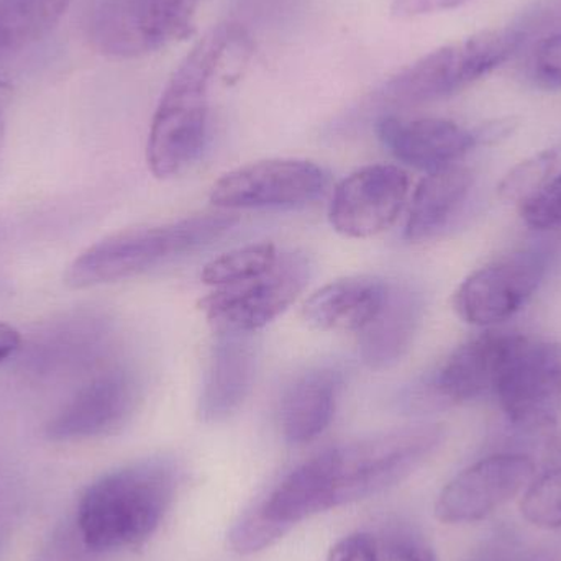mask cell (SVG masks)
<instances>
[{
    "mask_svg": "<svg viewBox=\"0 0 561 561\" xmlns=\"http://www.w3.org/2000/svg\"><path fill=\"white\" fill-rule=\"evenodd\" d=\"M253 55L249 33L219 25L204 35L171 76L158 102L147 144V163L158 180L180 176L203 153L216 78L237 79Z\"/></svg>",
    "mask_w": 561,
    "mask_h": 561,
    "instance_id": "1",
    "label": "cell"
},
{
    "mask_svg": "<svg viewBox=\"0 0 561 561\" xmlns=\"http://www.w3.org/2000/svg\"><path fill=\"white\" fill-rule=\"evenodd\" d=\"M181 471L173 460L151 458L99 478L79 501L76 526L94 553L140 546L153 536L173 504Z\"/></svg>",
    "mask_w": 561,
    "mask_h": 561,
    "instance_id": "2",
    "label": "cell"
},
{
    "mask_svg": "<svg viewBox=\"0 0 561 561\" xmlns=\"http://www.w3.org/2000/svg\"><path fill=\"white\" fill-rule=\"evenodd\" d=\"M444 437L437 425H415L330 448L312 458L325 511L375 496L414 473Z\"/></svg>",
    "mask_w": 561,
    "mask_h": 561,
    "instance_id": "3",
    "label": "cell"
},
{
    "mask_svg": "<svg viewBox=\"0 0 561 561\" xmlns=\"http://www.w3.org/2000/svg\"><path fill=\"white\" fill-rule=\"evenodd\" d=\"M237 222L230 214H201L163 226L122 230L82 252L66 273V286L88 289L145 275L222 239Z\"/></svg>",
    "mask_w": 561,
    "mask_h": 561,
    "instance_id": "4",
    "label": "cell"
},
{
    "mask_svg": "<svg viewBox=\"0 0 561 561\" xmlns=\"http://www.w3.org/2000/svg\"><path fill=\"white\" fill-rule=\"evenodd\" d=\"M523 42L519 30L493 28L442 46L394 76L382 88L381 101L405 107L451 98L496 71Z\"/></svg>",
    "mask_w": 561,
    "mask_h": 561,
    "instance_id": "5",
    "label": "cell"
},
{
    "mask_svg": "<svg viewBox=\"0 0 561 561\" xmlns=\"http://www.w3.org/2000/svg\"><path fill=\"white\" fill-rule=\"evenodd\" d=\"M494 396L516 427L560 431L561 343L517 335Z\"/></svg>",
    "mask_w": 561,
    "mask_h": 561,
    "instance_id": "6",
    "label": "cell"
},
{
    "mask_svg": "<svg viewBox=\"0 0 561 561\" xmlns=\"http://www.w3.org/2000/svg\"><path fill=\"white\" fill-rule=\"evenodd\" d=\"M312 266L302 252L279 253L278 262L265 275L220 287L201 299L216 332L255 333L278 319L309 283Z\"/></svg>",
    "mask_w": 561,
    "mask_h": 561,
    "instance_id": "7",
    "label": "cell"
},
{
    "mask_svg": "<svg viewBox=\"0 0 561 561\" xmlns=\"http://www.w3.org/2000/svg\"><path fill=\"white\" fill-rule=\"evenodd\" d=\"M199 0H111L99 9L92 38L105 55L138 58L190 38Z\"/></svg>",
    "mask_w": 561,
    "mask_h": 561,
    "instance_id": "8",
    "label": "cell"
},
{
    "mask_svg": "<svg viewBox=\"0 0 561 561\" xmlns=\"http://www.w3.org/2000/svg\"><path fill=\"white\" fill-rule=\"evenodd\" d=\"M327 181L325 171L312 161H256L219 178L210 203L226 210L293 209L317 199Z\"/></svg>",
    "mask_w": 561,
    "mask_h": 561,
    "instance_id": "9",
    "label": "cell"
},
{
    "mask_svg": "<svg viewBox=\"0 0 561 561\" xmlns=\"http://www.w3.org/2000/svg\"><path fill=\"white\" fill-rule=\"evenodd\" d=\"M543 276L546 260L540 253H511L460 284L454 296L455 312L470 325H500L526 306Z\"/></svg>",
    "mask_w": 561,
    "mask_h": 561,
    "instance_id": "10",
    "label": "cell"
},
{
    "mask_svg": "<svg viewBox=\"0 0 561 561\" xmlns=\"http://www.w3.org/2000/svg\"><path fill=\"white\" fill-rule=\"evenodd\" d=\"M536 465L526 455L501 454L465 468L438 494L435 517L444 524H473L486 519L527 490Z\"/></svg>",
    "mask_w": 561,
    "mask_h": 561,
    "instance_id": "11",
    "label": "cell"
},
{
    "mask_svg": "<svg viewBox=\"0 0 561 561\" xmlns=\"http://www.w3.org/2000/svg\"><path fill=\"white\" fill-rule=\"evenodd\" d=\"M409 196V176L394 164H371L336 186L329 217L346 239H371L394 226Z\"/></svg>",
    "mask_w": 561,
    "mask_h": 561,
    "instance_id": "12",
    "label": "cell"
},
{
    "mask_svg": "<svg viewBox=\"0 0 561 561\" xmlns=\"http://www.w3.org/2000/svg\"><path fill=\"white\" fill-rule=\"evenodd\" d=\"M140 399L130 369L114 366L89 379L75 398L48 422L46 437L55 442L105 437L121 431Z\"/></svg>",
    "mask_w": 561,
    "mask_h": 561,
    "instance_id": "13",
    "label": "cell"
},
{
    "mask_svg": "<svg viewBox=\"0 0 561 561\" xmlns=\"http://www.w3.org/2000/svg\"><path fill=\"white\" fill-rule=\"evenodd\" d=\"M376 131L392 157L427 173L454 167L478 145L473 131L445 118L405 121L388 115L378 122Z\"/></svg>",
    "mask_w": 561,
    "mask_h": 561,
    "instance_id": "14",
    "label": "cell"
},
{
    "mask_svg": "<svg viewBox=\"0 0 561 561\" xmlns=\"http://www.w3.org/2000/svg\"><path fill=\"white\" fill-rule=\"evenodd\" d=\"M256 348L250 333L217 332L201 392V421L222 422L236 414L252 392Z\"/></svg>",
    "mask_w": 561,
    "mask_h": 561,
    "instance_id": "15",
    "label": "cell"
},
{
    "mask_svg": "<svg viewBox=\"0 0 561 561\" xmlns=\"http://www.w3.org/2000/svg\"><path fill=\"white\" fill-rule=\"evenodd\" d=\"M114 327L104 313H72L49 327L33 342L28 366L36 375L88 368L107 355Z\"/></svg>",
    "mask_w": 561,
    "mask_h": 561,
    "instance_id": "16",
    "label": "cell"
},
{
    "mask_svg": "<svg viewBox=\"0 0 561 561\" xmlns=\"http://www.w3.org/2000/svg\"><path fill=\"white\" fill-rule=\"evenodd\" d=\"M516 336L486 332L458 346L435 376V394L451 404L494 394Z\"/></svg>",
    "mask_w": 561,
    "mask_h": 561,
    "instance_id": "17",
    "label": "cell"
},
{
    "mask_svg": "<svg viewBox=\"0 0 561 561\" xmlns=\"http://www.w3.org/2000/svg\"><path fill=\"white\" fill-rule=\"evenodd\" d=\"M424 316V300L408 284H388L385 300L359 332V356L371 369H388L408 355Z\"/></svg>",
    "mask_w": 561,
    "mask_h": 561,
    "instance_id": "18",
    "label": "cell"
},
{
    "mask_svg": "<svg viewBox=\"0 0 561 561\" xmlns=\"http://www.w3.org/2000/svg\"><path fill=\"white\" fill-rule=\"evenodd\" d=\"M388 284L371 276H350L320 287L306 300L302 317L322 332H362L386 297Z\"/></svg>",
    "mask_w": 561,
    "mask_h": 561,
    "instance_id": "19",
    "label": "cell"
},
{
    "mask_svg": "<svg viewBox=\"0 0 561 561\" xmlns=\"http://www.w3.org/2000/svg\"><path fill=\"white\" fill-rule=\"evenodd\" d=\"M342 385V373L333 368L310 369L294 379L279 408L280 431L289 444H309L325 432L335 415Z\"/></svg>",
    "mask_w": 561,
    "mask_h": 561,
    "instance_id": "20",
    "label": "cell"
},
{
    "mask_svg": "<svg viewBox=\"0 0 561 561\" xmlns=\"http://www.w3.org/2000/svg\"><path fill=\"white\" fill-rule=\"evenodd\" d=\"M473 183V173L458 164L428 173L412 197L405 240L422 242L440 232L463 206Z\"/></svg>",
    "mask_w": 561,
    "mask_h": 561,
    "instance_id": "21",
    "label": "cell"
},
{
    "mask_svg": "<svg viewBox=\"0 0 561 561\" xmlns=\"http://www.w3.org/2000/svg\"><path fill=\"white\" fill-rule=\"evenodd\" d=\"M72 0H0V62L45 38Z\"/></svg>",
    "mask_w": 561,
    "mask_h": 561,
    "instance_id": "22",
    "label": "cell"
},
{
    "mask_svg": "<svg viewBox=\"0 0 561 561\" xmlns=\"http://www.w3.org/2000/svg\"><path fill=\"white\" fill-rule=\"evenodd\" d=\"M279 252L273 243H253L224 253L204 266L201 279L206 286L229 287L259 278L278 262Z\"/></svg>",
    "mask_w": 561,
    "mask_h": 561,
    "instance_id": "23",
    "label": "cell"
},
{
    "mask_svg": "<svg viewBox=\"0 0 561 561\" xmlns=\"http://www.w3.org/2000/svg\"><path fill=\"white\" fill-rule=\"evenodd\" d=\"M520 513L539 529H561V454L527 486Z\"/></svg>",
    "mask_w": 561,
    "mask_h": 561,
    "instance_id": "24",
    "label": "cell"
},
{
    "mask_svg": "<svg viewBox=\"0 0 561 561\" xmlns=\"http://www.w3.org/2000/svg\"><path fill=\"white\" fill-rule=\"evenodd\" d=\"M556 163L557 153L553 150L540 151L520 161L503 178L497 194L506 203H519L523 206L549 183Z\"/></svg>",
    "mask_w": 561,
    "mask_h": 561,
    "instance_id": "25",
    "label": "cell"
},
{
    "mask_svg": "<svg viewBox=\"0 0 561 561\" xmlns=\"http://www.w3.org/2000/svg\"><path fill=\"white\" fill-rule=\"evenodd\" d=\"M286 533L284 527L276 526L272 520L266 519L260 507L255 506L247 511L239 523L232 527L229 534V546L240 556H250V553L268 549Z\"/></svg>",
    "mask_w": 561,
    "mask_h": 561,
    "instance_id": "26",
    "label": "cell"
},
{
    "mask_svg": "<svg viewBox=\"0 0 561 561\" xmlns=\"http://www.w3.org/2000/svg\"><path fill=\"white\" fill-rule=\"evenodd\" d=\"M379 556L388 561H437L434 547L421 530L408 523H394L382 530Z\"/></svg>",
    "mask_w": 561,
    "mask_h": 561,
    "instance_id": "27",
    "label": "cell"
},
{
    "mask_svg": "<svg viewBox=\"0 0 561 561\" xmlns=\"http://www.w3.org/2000/svg\"><path fill=\"white\" fill-rule=\"evenodd\" d=\"M520 216L527 226L536 230L557 229L561 226V174L520 206Z\"/></svg>",
    "mask_w": 561,
    "mask_h": 561,
    "instance_id": "28",
    "label": "cell"
},
{
    "mask_svg": "<svg viewBox=\"0 0 561 561\" xmlns=\"http://www.w3.org/2000/svg\"><path fill=\"white\" fill-rule=\"evenodd\" d=\"M530 81L543 91H561V33L547 36L534 49Z\"/></svg>",
    "mask_w": 561,
    "mask_h": 561,
    "instance_id": "29",
    "label": "cell"
},
{
    "mask_svg": "<svg viewBox=\"0 0 561 561\" xmlns=\"http://www.w3.org/2000/svg\"><path fill=\"white\" fill-rule=\"evenodd\" d=\"M91 553L94 552L85 546L75 520L72 526L66 527L49 542L48 549L42 553L38 561H85V556Z\"/></svg>",
    "mask_w": 561,
    "mask_h": 561,
    "instance_id": "30",
    "label": "cell"
},
{
    "mask_svg": "<svg viewBox=\"0 0 561 561\" xmlns=\"http://www.w3.org/2000/svg\"><path fill=\"white\" fill-rule=\"evenodd\" d=\"M325 561H379L378 540L369 534H353L335 543Z\"/></svg>",
    "mask_w": 561,
    "mask_h": 561,
    "instance_id": "31",
    "label": "cell"
},
{
    "mask_svg": "<svg viewBox=\"0 0 561 561\" xmlns=\"http://www.w3.org/2000/svg\"><path fill=\"white\" fill-rule=\"evenodd\" d=\"M468 2L471 0H394L391 10L396 19H417V16L457 9Z\"/></svg>",
    "mask_w": 561,
    "mask_h": 561,
    "instance_id": "32",
    "label": "cell"
},
{
    "mask_svg": "<svg viewBox=\"0 0 561 561\" xmlns=\"http://www.w3.org/2000/svg\"><path fill=\"white\" fill-rule=\"evenodd\" d=\"M516 127L517 122L514 118H503V121H494L484 125V127L478 128L473 134L478 145L497 144V141L510 137L516 130Z\"/></svg>",
    "mask_w": 561,
    "mask_h": 561,
    "instance_id": "33",
    "label": "cell"
},
{
    "mask_svg": "<svg viewBox=\"0 0 561 561\" xmlns=\"http://www.w3.org/2000/svg\"><path fill=\"white\" fill-rule=\"evenodd\" d=\"M20 346H22V336L19 330L9 323L0 322V363L15 355Z\"/></svg>",
    "mask_w": 561,
    "mask_h": 561,
    "instance_id": "34",
    "label": "cell"
},
{
    "mask_svg": "<svg viewBox=\"0 0 561 561\" xmlns=\"http://www.w3.org/2000/svg\"><path fill=\"white\" fill-rule=\"evenodd\" d=\"M13 89L9 82L0 81V114L9 107L10 101H12Z\"/></svg>",
    "mask_w": 561,
    "mask_h": 561,
    "instance_id": "35",
    "label": "cell"
},
{
    "mask_svg": "<svg viewBox=\"0 0 561 561\" xmlns=\"http://www.w3.org/2000/svg\"><path fill=\"white\" fill-rule=\"evenodd\" d=\"M3 141V124L2 121H0V147H2Z\"/></svg>",
    "mask_w": 561,
    "mask_h": 561,
    "instance_id": "36",
    "label": "cell"
}]
</instances>
